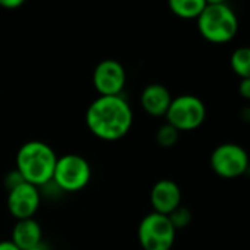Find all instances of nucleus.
<instances>
[{"mask_svg": "<svg viewBox=\"0 0 250 250\" xmlns=\"http://www.w3.org/2000/svg\"><path fill=\"white\" fill-rule=\"evenodd\" d=\"M127 81L124 66L113 59L97 63L93 72V85L100 96H118L122 93Z\"/></svg>", "mask_w": 250, "mask_h": 250, "instance_id": "obj_8", "label": "nucleus"}, {"mask_svg": "<svg viewBox=\"0 0 250 250\" xmlns=\"http://www.w3.org/2000/svg\"><path fill=\"white\" fill-rule=\"evenodd\" d=\"M91 180V167L80 155L68 153L58 158L52 183L62 191H80Z\"/></svg>", "mask_w": 250, "mask_h": 250, "instance_id": "obj_5", "label": "nucleus"}, {"mask_svg": "<svg viewBox=\"0 0 250 250\" xmlns=\"http://www.w3.org/2000/svg\"><path fill=\"white\" fill-rule=\"evenodd\" d=\"M43 240V229L34 218L18 219L12 229V238L21 250H28L34 246H39Z\"/></svg>", "mask_w": 250, "mask_h": 250, "instance_id": "obj_12", "label": "nucleus"}, {"mask_svg": "<svg viewBox=\"0 0 250 250\" xmlns=\"http://www.w3.org/2000/svg\"><path fill=\"white\" fill-rule=\"evenodd\" d=\"M181 188L180 186L168 178L159 180L150 190V205L153 212L169 215L174 209L181 205Z\"/></svg>", "mask_w": 250, "mask_h": 250, "instance_id": "obj_10", "label": "nucleus"}, {"mask_svg": "<svg viewBox=\"0 0 250 250\" xmlns=\"http://www.w3.org/2000/svg\"><path fill=\"white\" fill-rule=\"evenodd\" d=\"M206 5H224L227 3L228 0H205Z\"/></svg>", "mask_w": 250, "mask_h": 250, "instance_id": "obj_21", "label": "nucleus"}, {"mask_svg": "<svg viewBox=\"0 0 250 250\" xmlns=\"http://www.w3.org/2000/svg\"><path fill=\"white\" fill-rule=\"evenodd\" d=\"M196 22L200 36L213 44H225L231 42L238 31V18L228 3L206 5Z\"/></svg>", "mask_w": 250, "mask_h": 250, "instance_id": "obj_3", "label": "nucleus"}, {"mask_svg": "<svg viewBox=\"0 0 250 250\" xmlns=\"http://www.w3.org/2000/svg\"><path fill=\"white\" fill-rule=\"evenodd\" d=\"M172 102L169 90L162 84H149L140 96L142 107L150 116H165Z\"/></svg>", "mask_w": 250, "mask_h": 250, "instance_id": "obj_11", "label": "nucleus"}, {"mask_svg": "<svg viewBox=\"0 0 250 250\" xmlns=\"http://www.w3.org/2000/svg\"><path fill=\"white\" fill-rule=\"evenodd\" d=\"M25 0H0V6L5 9H18L24 5Z\"/></svg>", "mask_w": 250, "mask_h": 250, "instance_id": "obj_19", "label": "nucleus"}, {"mask_svg": "<svg viewBox=\"0 0 250 250\" xmlns=\"http://www.w3.org/2000/svg\"><path fill=\"white\" fill-rule=\"evenodd\" d=\"M40 202L42 196L39 187L28 183H22L8 191V209L17 221L34 218L40 208Z\"/></svg>", "mask_w": 250, "mask_h": 250, "instance_id": "obj_9", "label": "nucleus"}, {"mask_svg": "<svg viewBox=\"0 0 250 250\" xmlns=\"http://www.w3.org/2000/svg\"><path fill=\"white\" fill-rule=\"evenodd\" d=\"M212 171L224 180L243 177L250 169V158L247 150L237 143H222L216 146L210 155Z\"/></svg>", "mask_w": 250, "mask_h": 250, "instance_id": "obj_7", "label": "nucleus"}, {"mask_svg": "<svg viewBox=\"0 0 250 250\" xmlns=\"http://www.w3.org/2000/svg\"><path fill=\"white\" fill-rule=\"evenodd\" d=\"M229 66L240 78H250V46L237 47L229 56Z\"/></svg>", "mask_w": 250, "mask_h": 250, "instance_id": "obj_14", "label": "nucleus"}, {"mask_svg": "<svg viewBox=\"0 0 250 250\" xmlns=\"http://www.w3.org/2000/svg\"><path fill=\"white\" fill-rule=\"evenodd\" d=\"M171 12L183 20H197L206 8L205 0H168Z\"/></svg>", "mask_w": 250, "mask_h": 250, "instance_id": "obj_13", "label": "nucleus"}, {"mask_svg": "<svg viewBox=\"0 0 250 250\" xmlns=\"http://www.w3.org/2000/svg\"><path fill=\"white\" fill-rule=\"evenodd\" d=\"M28 250H49L43 243H40L39 246H34V247H31V249H28Z\"/></svg>", "mask_w": 250, "mask_h": 250, "instance_id": "obj_22", "label": "nucleus"}, {"mask_svg": "<svg viewBox=\"0 0 250 250\" xmlns=\"http://www.w3.org/2000/svg\"><path fill=\"white\" fill-rule=\"evenodd\" d=\"M177 229L168 215L147 213L139 224L137 238L143 250H171L175 243Z\"/></svg>", "mask_w": 250, "mask_h": 250, "instance_id": "obj_4", "label": "nucleus"}, {"mask_svg": "<svg viewBox=\"0 0 250 250\" xmlns=\"http://www.w3.org/2000/svg\"><path fill=\"white\" fill-rule=\"evenodd\" d=\"M249 122H250V121H249Z\"/></svg>", "mask_w": 250, "mask_h": 250, "instance_id": "obj_23", "label": "nucleus"}, {"mask_svg": "<svg viewBox=\"0 0 250 250\" xmlns=\"http://www.w3.org/2000/svg\"><path fill=\"white\" fill-rule=\"evenodd\" d=\"M58 156L55 150L43 142L33 140L24 143L17 153V171L24 181L36 187L52 183Z\"/></svg>", "mask_w": 250, "mask_h": 250, "instance_id": "obj_2", "label": "nucleus"}, {"mask_svg": "<svg viewBox=\"0 0 250 250\" xmlns=\"http://www.w3.org/2000/svg\"><path fill=\"white\" fill-rule=\"evenodd\" d=\"M238 94L244 100H250V78H243L238 83Z\"/></svg>", "mask_w": 250, "mask_h": 250, "instance_id": "obj_18", "label": "nucleus"}, {"mask_svg": "<svg viewBox=\"0 0 250 250\" xmlns=\"http://www.w3.org/2000/svg\"><path fill=\"white\" fill-rule=\"evenodd\" d=\"M168 218H169L171 224L174 225V228L178 231V229H183V228H186V227L190 225V222L193 219V213H191V210L188 208L180 205L177 209H174L168 215Z\"/></svg>", "mask_w": 250, "mask_h": 250, "instance_id": "obj_16", "label": "nucleus"}, {"mask_svg": "<svg viewBox=\"0 0 250 250\" xmlns=\"http://www.w3.org/2000/svg\"><path fill=\"white\" fill-rule=\"evenodd\" d=\"M85 124L97 139L115 142L131 130L133 109L122 94L99 96L87 107Z\"/></svg>", "mask_w": 250, "mask_h": 250, "instance_id": "obj_1", "label": "nucleus"}, {"mask_svg": "<svg viewBox=\"0 0 250 250\" xmlns=\"http://www.w3.org/2000/svg\"><path fill=\"white\" fill-rule=\"evenodd\" d=\"M0 250H21V249L14 241L5 240V241H0Z\"/></svg>", "mask_w": 250, "mask_h": 250, "instance_id": "obj_20", "label": "nucleus"}, {"mask_svg": "<svg viewBox=\"0 0 250 250\" xmlns=\"http://www.w3.org/2000/svg\"><path fill=\"white\" fill-rule=\"evenodd\" d=\"M178 139H180V131L168 122L162 124L156 131V143L164 149L174 147L178 143Z\"/></svg>", "mask_w": 250, "mask_h": 250, "instance_id": "obj_15", "label": "nucleus"}, {"mask_svg": "<svg viewBox=\"0 0 250 250\" xmlns=\"http://www.w3.org/2000/svg\"><path fill=\"white\" fill-rule=\"evenodd\" d=\"M22 183H25V181H24L22 175H21L17 169L11 171V172L5 177V186H6L8 191L12 190V188H15V187H18V186L22 184Z\"/></svg>", "mask_w": 250, "mask_h": 250, "instance_id": "obj_17", "label": "nucleus"}, {"mask_svg": "<svg viewBox=\"0 0 250 250\" xmlns=\"http://www.w3.org/2000/svg\"><path fill=\"white\" fill-rule=\"evenodd\" d=\"M206 113V106L202 99L193 94H181L172 97L165 118L168 124L181 133L197 130L205 122Z\"/></svg>", "mask_w": 250, "mask_h": 250, "instance_id": "obj_6", "label": "nucleus"}]
</instances>
